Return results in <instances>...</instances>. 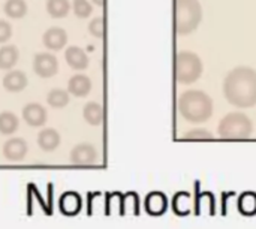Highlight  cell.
<instances>
[{
	"label": "cell",
	"mask_w": 256,
	"mask_h": 229,
	"mask_svg": "<svg viewBox=\"0 0 256 229\" xmlns=\"http://www.w3.org/2000/svg\"><path fill=\"white\" fill-rule=\"evenodd\" d=\"M224 94L228 104L237 108H252L256 105V69L237 66L224 80Z\"/></svg>",
	"instance_id": "cell-1"
},
{
	"label": "cell",
	"mask_w": 256,
	"mask_h": 229,
	"mask_svg": "<svg viewBox=\"0 0 256 229\" xmlns=\"http://www.w3.org/2000/svg\"><path fill=\"white\" fill-rule=\"evenodd\" d=\"M180 116L190 123H204L213 116V100L202 90H186L177 99Z\"/></svg>",
	"instance_id": "cell-2"
},
{
	"label": "cell",
	"mask_w": 256,
	"mask_h": 229,
	"mask_svg": "<svg viewBox=\"0 0 256 229\" xmlns=\"http://www.w3.org/2000/svg\"><path fill=\"white\" fill-rule=\"evenodd\" d=\"M202 21V6L200 0H176V30L186 36L194 33Z\"/></svg>",
	"instance_id": "cell-3"
},
{
	"label": "cell",
	"mask_w": 256,
	"mask_h": 229,
	"mask_svg": "<svg viewBox=\"0 0 256 229\" xmlns=\"http://www.w3.org/2000/svg\"><path fill=\"white\" fill-rule=\"evenodd\" d=\"M204 70L202 60L192 51H180L176 56V80L178 84L189 86L196 82Z\"/></svg>",
	"instance_id": "cell-4"
},
{
	"label": "cell",
	"mask_w": 256,
	"mask_h": 229,
	"mask_svg": "<svg viewBox=\"0 0 256 229\" xmlns=\"http://www.w3.org/2000/svg\"><path fill=\"white\" fill-rule=\"evenodd\" d=\"M252 122L243 112L226 114L218 126L219 136L225 140H246L252 135Z\"/></svg>",
	"instance_id": "cell-5"
},
{
	"label": "cell",
	"mask_w": 256,
	"mask_h": 229,
	"mask_svg": "<svg viewBox=\"0 0 256 229\" xmlns=\"http://www.w3.org/2000/svg\"><path fill=\"white\" fill-rule=\"evenodd\" d=\"M33 70L40 78H51L58 72V60L51 52H38L33 58Z\"/></svg>",
	"instance_id": "cell-6"
},
{
	"label": "cell",
	"mask_w": 256,
	"mask_h": 229,
	"mask_svg": "<svg viewBox=\"0 0 256 229\" xmlns=\"http://www.w3.org/2000/svg\"><path fill=\"white\" fill-rule=\"evenodd\" d=\"M70 164L76 166H88L94 165L98 160V152L92 144H78L70 152Z\"/></svg>",
	"instance_id": "cell-7"
},
{
	"label": "cell",
	"mask_w": 256,
	"mask_h": 229,
	"mask_svg": "<svg viewBox=\"0 0 256 229\" xmlns=\"http://www.w3.org/2000/svg\"><path fill=\"white\" fill-rule=\"evenodd\" d=\"M22 118L28 126L39 128V126H44L46 123L48 114H46V110L40 104L30 102L22 108Z\"/></svg>",
	"instance_id": "cell-8"
},
{
	"label": "cell",
	"mask_w": 256,
	"mask_h": 229,
	"mask_svg": "<svg viewBox=\"0 0 256 229\" xmlns=\"http://www.w3.org/2000/svg\"><path fill=\"white\" fill-rule=\"evenodd\" d=\"M42 44L51 51H58L68 44V33L62 27H51L44 33Z\"/></svg>",
	"instance_id": "cell-9"
},
{
	"label": "cell",
	"mask_w": 256,
	"mask_h": 229,
	"mask_svg": "<svg viewBox=\"0 0 256 229\" xmlns=\"http://www.w3.org/2000/svg\"><path fill=\"white\" fill-rule=\"evenodd\" d=\"M3 154L8 160L18 162L27 154V142L22 138H10L3 146Z\"/></svg>",
	"instance_id": "cell-10"
},
{
	"label": "cell",
	"mask_w": 256,
	"mask_h": 229,
	"mask_svg": "<svg viewBox=\"0 0 256 229\" xmlns=\"http://www.w3.org/2000/svg\"><path fill=\"white\" fill-rule=\"evenodd\" d=\"M64 58L66 63L75 70H84L88 66V56L80 46H69L64 51Z\"/></svg>",
	"instance_id": "cell-11"
},
{
	"label": "cell",
	"mask_w": 256,
	"mask_h": 229,
	"mask_svg": "<svg viewBox=\"0 0 256 229\" xmlns=\"http://www.w3.org/2000/svg\"><path fill=\"white\" fill-rule=\"evenodd\" d=\"M28 84L27 75L22 70H10L3 76V87L10 93L22 92Z\"/></svg>",
	"instance_id": "cell-12"
},
{
	"label": "cell",
	"mask_w": 256,
	"mask_h": 229,
	"mask_svg": "<svg viewBox=\"0 0 256 229\" xmlns=\"http://www.w3.org/2000/svg\"><path fill=\"white\" fill-rule=\"evenodd\" d=\"M168 200L162 192H150L146 198V212L152 216H159L166 212Z\"/></svg>",
	"instance_id": "cell-13"
},
{
	"label": "cell",
	"mask_w": 256,
	"mask_h": 229,
	"mask_svg": "<svg viewBox=\"0 0 256 229\" xmlns=\"http://www.w3.org/2000/svg\"><path fill=\"white\" fill-rule=\"evenodd\" d=\"M92 90V80L87 75L82 74H76L74 76H70L69 82H68V92L76 98H84L90 93Z\"/></svg>",
	"instance_id": "cell-14"
},
{
	"label": "cell",
	"mask_w": 256,
	"mask_h": 229,
	"mask_svg": "<svg viewBox=\"0 0 256 229\" xmlns=\"http://www.w3.org/2000/svg\"><path fill=\"white\" fill-rule=\"evenodd\" d=\"M60 134L52 128H46L38 135V144L44 152H54L60 146Z\"/></svg>",
	"instance_id": "cell-15"
},
{
	"label": "cell",
	"mask_w": 256,
	"mask_h": 229,
	"mask_svg": "<svg viewBox=\"0 0 256 229\" xmlns=\"http://www.w3.org/2000/svg\"><path fill=\"white\" fill-rule=\"evenodd\" d=\"M81 196L75 192H66L60 198V210L68 216H74L81 210Z\"/></svg>",
	"instance_id": "cell-16"
},
{
	"label": "cell",
	"mask_w": 256,
	"mask_h": 229,
	"mask_svg": "<svg viewBox=\"0 0 256 229\" xmlns=\"http://www.w3.org/2000/svg\"><path fill=\"white\" fill-rule=\"evenodd\" d=\"M84 120L92 126H99L104 120V108L98 102H87L82 110Z\"/></svg>",
	"instance_id": "cell-17"
},
{
	"label": "cell",
	"mask_w": 256,
	"mask_h": 229,
	"mask_svg": "<svg viewBox=\"0 0 256 229\" xmlns=\"http://www.w3.org/2000/svg\"><path fill=\"white\" fill-rule=\"evenodd\" d=\"M20 58V51L15 45H3L0 48V69H10L16 64Z\"/></svg>",
	"instance_id": "cell-18"
},
{
	"label": "cell",
	"mask_w": 256,
	"mask_h": 229,
	"mask_svg": "<svg viewBox=\"0 0 256 229\" xmlns=\"http://www.w3.org/2000/svg\"><path fill=\"white\" fill-rule=\"evenodd\" d=\"M238 212L244 216L256 214V194L252 190L243 192L238 198Z\"/></svg>",
	"instance_id": "cell-19"
},
{
	"label": "cell",
	"mask_w": 256,
	"mask_h": 229,
	"mask_svg": "<svg viewBox=\"0 0 256 229\" xmlns=\"http://www.w3.org/2000/svg\"><path fill=\"white\" fill-rule=\"evenodd\" d=\"M3 9H4L6 16L14 18V20H18V18L26 16L28 8H27L26 0H6Z\"/></svg>",
	"instance_id": "cell-20"
},
{
	"label": "cell",
	"mask_w": 256,
	"mask_h": 229,
	"mask_svg": "<svg viewBox=\"0 0 256 229\" xmlns=\"http://www.w3.org/2000/svg\"><path fill=\"white\" fill-rule=\"evenodd\" d=\"M46 12L52 18H64L70 12L69 0H46Z\"/></svg>",
	"instance_id": "cell-21"
},
{
	"label": "cell",
	"mask_w": 256,
	"mask_h": 229,
	"mask_svg": "<svg viewBox=\"0 0 256 229\" xmlns=\"http://www.w3.org/2000/svg\"><path fill=\"white\" fill-rule=\"evenodd\" d=\"M20 120L14 112L3 111L0 112V134L3 135H12L18 129Z\"/></svg>",
	"instance_id": "cell-22"
},
{
	"label": "cell",
	"mask_w": 256,
	"mask_h": 229,
	"mask_svg": "<svg viewBox=\"0 0 256 229\" xmlns=\"http://www.w3.org/2000/svg\"><path fill=\"white\" fill-rule=\"evenodd\" d=\"M69 100H70L69 92L63 88H52L46 94V102L52 108H63L69 104Z\"/></svg>",
	"instance_id": "cell-23"
},
{
	"label": "cell",
	"mask_w": 256,
	"mask_h": 229,
	"mask_svg": "<svg viewBox=\"0 0 256 229\" xmlns=\"http://www.w3.org/2000/svg\"><path fill=\"white\" fill-rule=\"evenodd\" d=\"M204 196L210 201V214L214 216L216 214V208H214V196L212 192H200V182H195V214L200 216L201 214V200H204Z\"/></svg>",
	"instance_id": "cell-24"
},
{
	"label": "cell",
	"mask_w": 256,
	"mask_h": 229,
	"mask_svg": "<svg viewBox=\"0 0 256 229\" xmlns=\"http://www.w3.org/2000/svg\"><path fill=\"white\" fill-rule=\"evenodd\" d=\"M72 9H74V14L78 16V18H87L92 15L93 12V4L88 2V0H74L72 2Z\"/></svg>",
	"instance_id": "cell-25"
},
{
	"label": "cell",
	"mask_w": 256,
	"mask_h": 229,
	"mask_svg": "<svg viewBox=\"0 0 256 229\" xmlns=\"http://www.w3.org/2000/svg\"><path fill=\"white\" fill-rule=\"evenodd\" d=\"M88 32H90L92 36H94L98 39L104 38V34H105V21H104V16H94L90 21V24H88Z\"/></svg>",
	"instance_id": "cell-26"
},
{
	"label": "cell",
	"mask_w": 256,
	"mask_h": 229,
	"mask_svg": "<svg viewBox=\"0 0 256 229\" xmlns=\"http://www.w3.org/2000/svg\"><path fill=\"white\" fill-rule=\"evenodd\" d=\"M213 134L207 129H192L184 135V140H212Z\"/></svg>",
	"instance_id": "cell-27"
},
{
	"label": "cell",
	"mask_w": 256,
	"mask_h": 229,
	"mask_svg": "<svg viewBox=\"0 0 256 229\" xmlns=\"http://www.w3.org/2000/svg\"><path fill=\"white\" fill-rule=\"evenodd\" d=\"M12 36V26L6 20H0V44H4Z\"/></svg>",
	"instance_id": "cell-28"
},
{
	"label": "cell",
	"mask_w": 256,
	"mask_h": 229,
	"mask_svg": "<svg viewBox=\"0 0 256 229\" xmlns=\"http://www.w3.org/2000/svg\"><path fill=\"white\" fill-rule=\"evenodd\" d=\"M236 195V192H224L222 194V216H226V208H228V206H226V202H228V200L231 198V196H234Z\"/></svg>",
	"instance_id": "cell-29"
},
{
	"label": "cell",
	"mask_w": 256,
	"mask_h": 229,
	"mask_svg": "<svg viewBox=\"0 0 256 229\" xmlns=\"http://www.w3.org/2000/svg\"><path fill=\"white\" fill-rule=\"evenodd\" d=\"M92 2H93V4H96L99 8H102L105 4V0H92Z\"/></svg>",
	"instance_id": "cell-30"
}]
</instances>
